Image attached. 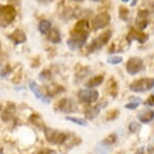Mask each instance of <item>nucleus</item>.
Masks as SVG:
<instances>
[{
  "label": "nucleus",
  "instance_id": "obj_1",
  "mask_svg": "<svg viewBox=\"0 0 154 154\" xmlns=\"http://www.w3.org/2000/svg\"><path fill=\"white\" fill-rule=\"evenodd\" d=\"M90 34L89 21L83 19L78 21L75 24L74 28L71 31L69 38L66 40V45L72 51H77L85 45Z\"/></svg>",
  "mask_w": 154,
  "mask_h": 154
},
{
  "label": "nucleus",
  "instance_id": "obj_2",
  "mask_svg": "<svg viewBox=\"0 0 154 154\" xmlns=\"http://www.w3.org/2000/svg\"><path fill=\"white\" fill-rule=\"evenodd\" d=\"M17 15L16 9L13 5L0 4V26L6 27L13 22Z\"/></svg>",
  "mask_w": 154,
  "mask_h": 154
},
{
  "label": "nucleus",
  "instance_id": "obj_3",
  "mask_svg": "<svg viewBox=\"0 0 154 154\" xmlns=\"http://www.w3.org/2000/svg\"><path fill=\"white\" fill-rule=\"evenodd\" d=\"M45 138L49 143L54 144V145H60L63 144V142H66L68 136L65 132H62L60 130L53 129V128L45 127Z\"/></svg>",
  "mask_w": 154,
  "mask_h": 154
},
{
  "label": "nucleus",
  "instance_id": "obj_4",
  "mask_svg": "<svg viewBox=\"0 0 154 154\" xmlns=\"http://www.w3.org/2000/svg\"><path fill=\"white\" fill-rule=\"evenodd\" d=\"M130 90L134 93H144L154 88V78H143L134 81L130 85Z\"/></svg>",
  "mask_w": 154,
  "mask_h": 154
},
{
  "label": "nucleus",
  "instance_id": "obj_5",
  "mask_svg": "<svg viewBox=\"0 0 154 154\" xmlns=\"http://www.w3.org/2000/svg\"><path fill=\"white\" fill-rule=\"evenodd\" d=\"M112 36V31L111 30H107L104 31L103 33H101L100 35L96 37L95 39H93V42L90 43V45L88 46V51L90 53L95 51H98L100 49L102 46H104L107 42H109L110 38Z\"/></svg>",
  "mask_w": 154,
  "mask_h": 154
},
{
  "label": "nucleus",
  "instance_id": "obj_6",
  "mask_svg": "<svg viewBox=\"0 0 154 154\" xmlns=\"http://www.w3.org/2000/svg\"><path fill=\"white\" fill-rule=\"evenodd\" d=\"M78 99L84 104L95 103L99 99V92L94 89H82L78 92Z\"/></svg>",
  "mask_w": 154,
  "mask_h": 154
},
{
  "label": "nucleus",
  "instance_id": "obj_7",
  "mask_svg": "<svg viewBox=\"0 0 154 154\" xmlns=\"http://www.w3.org/2000/svg\"><path fill=\"white\" fill-rule=\"evenodd\" d=\"M144 69V62L141 57H130L127 60L126 63V71L129 75H135L138 72H140L141 71H143Z\"/></svg>",
  "mask_w": 154,
  "mask_h": 154
},
{
  "label": "nucleus",
  "instance_id": "obj_8",
  "mask_svg": "<svg viewBox=\"0 0 154 154\" xmlns=\"http://www.w3.org/2000/svg\"><path fill=\"white\" fill-rule=\"evenodd\" d=\"M111 22V15L107 12H101L97 14L92 21V26L95 30L103 29L107 27Z\"/></svg>",
  "mask_w": 154,
  "mask_h": 154
},
{
  "label": "nucleus",
  "instance_id": "obj_9",
  "mask_svg": "<svg viewBox=\"0 0 154 154\" xmlns=\"http://www.w3.org/2000/svg\"><path fill=\"white\" fill-rule=\"evenodd\" d=\"M54 107H56V109L57 111H60L62 113H72V112L77 111V109H78L77 104H75L72 99H69V98H63L62 100H60Z\"/></svg>",
  "mask_w": 154,
  "mask_h": 154
},
{
  "label": "nucleus",
  "instance_id": "obj_10",
  "mask_svg": "<svg viewBox=\"0 0 154 154\" xmlns=\"http://www.w3.org/2000/svg\"><path fill=\"white\" fill-rule=\"evenodd\" d=\"M29 89L31 90V92L34 94V96H35L36 99H38V100L43 102V103H49V101H51V100H49V98L45 94H42V91H40L38 85H37L34 81H31V82H29Z\"/></svg>",
  "mask_w": 154,
  "mask_h": 154
},
{
  "label": "nucleus",
  "instance_id": "obj_11",
  "mask_svg": "<svg viewBox=\"0 0 154 154\" xmlns=\"http://www.w3.org/2000/svg\"><path fill=\"white\" fill-rule=\"evenodd\" d=\"M127 38L130 40H137V42L140 43H144L148 39V34L143 32L142 30L131 29L130 32L128 33Z\"/></svg>",
  "mask_w": 154,
  "mask_h": 154
},
{
  "label": "nucleus",
  "instance_id": "obj_12",
  "mask_svg": "<svg viewBox=\"0 0 154 154\" xmlns=\"http://www.w3.org/2000/svg\"><path fill=\"white\" fill-rule=\"evenodd\" d=\"M16 111V107L13 103H8L7 106L5 107V109L3 110L2 113V121L3 122H9L10 120H12V118L15 115Z\"/></svg>",
  "mask_w": 154,
  "mask_h": 154
},
{
  "label": "nucleus",
  "instance_id": "obj_13",
  "mask_svg": "<svg viewBox=\"0 0 154 154\" xmlns=\"http://www.w3.org/2000/svg\"><path fill=\"white\" fill-rule=\"evenodd\" d=\"M8 38L11 42H13L14 45H19V43H23L26 40V35L21 29H15L13 32L8 34Z\"/></svg>",
  "mask_w": 154,
  "mask_h": 154
},
{
  "label": "nucleus",
  "instance_id": "obj_14",
  "mask_svg": "<svg viewBox=\"0 0 154 154\" xmlns=\"http://www.w3.org/2000/svg\"><path fill=\"white\" fill-rule=\"evenodd\" d=\"M138 120L143 124H148L154 119V110L152 109H144L143 111L138 113Z\"/></svg>",
  "mask_w": 154,
  "mask_h": 154
},
{
  "label": "nucleus",
  "instance_id": "obj_15",
  "mask_svg": "<svg viewBox=\"0 0 154 154\" xmlns=\"http://www.w3.org/2000/svg\"><path fill=\"white\" fill-rule=\"evenodd\" d=\"M148 15H149V12H148L147 10H140L138 12L136 23H137V25L140 30H143L148 25V20H147Z\"/></svg>",
  "mask_w": 154,
  "mask_h": 154
},
{
  "label": "nucleus",
  "instance_id": "obj_16",
  "mask_svg": "<svg viewBox=\"0 0 154 154\" xmlns=\"http://www.w3.org/2000/svg\"><path fill=\"white\" fill-rule=\"evenodd\" d=\"M100 110H101V105L90 107V108L86 109V111H85L86 119H88V120H93V119H95L99 115V113H100Z\"/></svg>",
  "mask_w": 154,
  "mask_h": 154
},
{
  "label": "nucleus",
  "instance_id": "obj_17",
  "mask_svg": "<svg viewBox=\"0 0 154 154\" xmlns=\"http://www.w3.org/2000/svg\"><path fill=\"white\" fill-rule=\"evenodd\" d=\"M48 39L53 43H60L62 40V35L59 29L57 28H51L48 33Z\"/></svg>",
  "mask_w": 154,
  "mask_h": 154
},
{
  "label": "nucleus",
  "instance_id": "obj_18",
  "mask_svg": "<svg viewBox=\"0 0 154 154\" xmlns=\"http://www.w3.org/2000/svg\"><path fill=\"white\" fill-rule=\"evenodd\" d=\"M103 82H104V75H96L94 78H91V79L86 83V87L88 89H93V88H95V87L100 86Z\"/></svg>",
  "mask_w": 154,
  "mask_h": 154
},
{
  "label": "nucleus",
  "instance_id": "obj_19",
  "mask_svg": "<svg viewBox=\"0 0 154 154\" xmlns=\"http://www.w3.org/2000/svg\"><path fill=\"white\" fill-rule=\"evenodd\" d=\"M51 29V22L49 21V20L43 19L39 22L38 30L40 31V33H42V34L48 33Z\"/></svg>",
  "mask_w": 154,
  "mask_h": 154
},
{
  "label": "nucleus",
  "instance_id": "obj_20",
  "mask_svg": "<svg viewBox=\"0 0 154 154\" xmlns=\"http://www.w3.org/2000/svg\"><path fill=\"white\" fill-rule=\"evenodd\" d=\"M68 121H71L72 123L79 125V126H83V127H86L88 125V121L84 118H80V117H74V116H69V117L66 118Z\"/></svg>",
  "mask_w": 154,
  "mask_h": 154
},
{
  "label": "nucleus",
  "instance_id": "obj_21",
  "mask_svg": "<svg viewBox=\"0 0 154 154\" xmlns=\"http://www.w3.org/2000/svg\"><path fill=\"white\" fill-rule=\"evenodd\" d=\"M141 104V99L140 98H135L134 100L129 102L128 104H125L124 107L126 109H129V110H134L136 108H138Z\"/></svg>",
  "mask_w": 154,
  "mask_h": 154
},
{
  "label": "nucleus",
  "instance_id": "obj_22",
  "mask_svg": "<svg viewBox=\"0 0 154 154\" xmlns=\"http://www.w3.org/2000/svg\"><path fill=\"white\" fill-rule=\"evenodd\" d=\"M122 62H123V57L118 56V54L111 56L107 59V63H110V65H119V63H121Z\"/></svg>",
  "mask_w": 154,
  "mask_h": 154
},
{
  "label": "nucleus",
  "instance_id": "obj_23",
  "mask_svg": "<svg viewBox=\"0 0 154 154\" xmlns=\"http://www.w3.org/2000/svg\"><path fill=\"white\" fill-rule=\"evenodd\" d=\"M119 16L121 19L127 20L128 16H129V9L126 6H120L119 8Z\"/></svg>",
  "mask_w": 154,
  "mask_h": 154
},
{
  "label": "nucleus",
  "instance_id": "obj_24",
  "mask_svg": "<svg viewBox=\"0 0 154 154\" xmlns=\"http://www.w3.org/2000/svg\"><path fill=\"white\" fill-rule=\"evenodd\" d=\"M116 140H117V136H116L115 134H111V135H109L108 137L104 139L103 141H102V144H104V145H112V144H114Z\"/></svg>",
  "mask_w": 154,
  "mask_h": 154
},
{
  "label": "nucleus",
  "instance_id": "obj_25",
  "mask_svg": "<svg viewBox=\"0 0 154 154\" xmlns=\"http://www.w3.org/2000/svg\"><path fill=\"white\" fill-rule=\"evenodd\" d=\"M60 91H63V88L60 86H57V85H53L51 86V88H48V94H51V95H57Z\"/></svg>",
  "mask_w": 154,
  "mask_h": 154
},
{
  "label": "nucleus",
  "instance_id": "obj_26",
  "mask_svg": "<svg viewBox=\"0 0 154 154\" xmlns=\"http://www.w3.org/2000/svg\"><path fill=\"white\" fill-rule=\"evenodd\" d=\"M139 128H140V125H139L137 122H131V123L129 124V126H128V129H129V131L131 133L137 132L139 130Z\"/></svg>",
  "mask_w": 154,
  "mask_h": 154
},
{
  "label": "nucleus",
  "instance_id": "obj_27",
  "mask_svg": "<svg viewBox=\"0 0 154 154\" xmlns=\"http://www.w3.org/2000/svg\"><path fill=\"white\" fill-rule=\"evenodd\" d=\"M51 78V72L48 71V69H45V71H42L40 72L39 75V79L40 80H45V79H49Z\"/></svg>",
  "mask_w": 154,
  "mask_h": 154
},
{
  "label": "nucleus",
  "instance_id": "obj_28",
  "mask_svg": "<svg viewBox=\"0 0 154 154\" xmlns=\"http://www.w3.org/2000/svg\"><path fill=\"white\" fill-rule=\"evenodd\" d=\"M11 72H12V69H11V66L9 65H7L6 66H5V69H3V71L1 72L0 75H1V77H4V75H7L8 74H10Z\"/></svg>",
  "mask_w": 154,
  "mask_h": 154
},
{
  "label": "nucleus",
  "instance_id": "obj_29",
  "mask_svg": "<svg viewBox=\"0 0 154 154\" xmlns=\"http://www.w3.org/2000/svg\"><path fill=\"white\" fill-rule=\"evenodd\" d=\"M145 104L148 106H150V107H154V95H151L150 97L146 100Z\"/></svg>",
  "mask_w": 154,
  "mask_h": 154
},
{
  "label": "nucleus",
  "instance_id": "obj_30",
  "mask_svg": "<svg viewBox=\"0 0 154 154\" xmlns=\"http://www.w3.org/2000/svg\"><path fill=\"white\" fill-rule=\"evenodd\" d=\"M38 154H54V151L51 149H42V151H39Z\"/></svg>",
  "mask_w": 154,
  "mask_h": 154
},
{
  "label": "nucleus",
  "instance_id": "obj_31",
  "mask_svg": "<svg viewBox=\"0 0 154 154\" xmlns=\"http://www.w3.org/2000/svg\"><path fill=\"white\" fill-rule=\"evenodd\" d=\"M135 154H144V146L139 147L137 150H136Z\"/></svg>",
  "mask_w": 154,
  "mask_h": 154
},
{
  "label": "nucleus",
  "instance_id": "obj_32",
  "mask_svg": "<svg viewBox=\"0 0 154 154\" xmlns=\"http://www.w3.org/2000/svg\"><path fill=\"white\" fill-rule=\"evenodd\" d=\"M137 2H138V0H132V2H131V6H132V7L136 6V4H137Z\"/></svg>",
  "mask_w": 154,
  "mask_h": 154
},
{
  "label": "nucleus",
  "instance_id": "obj_33",
  "mask_svg": "<svg viewBox=\"0 0 154 154\" xmlns=\"http://www.w3.org/2000/svg\"><path fill=\"white\" fill-rule=\"evenodd\" d=\"M91 1H93V2H98V3H102V2L106 1V0H91Z\"/></svg>",
  "mask_w": 154,
  "mask_h": 154
},
{
  "label": "nucleus",
  "instance_id": "obj_34",
  "mask_svg": "<svg viewBox=\"0 0 154 154\" xmlns=\"http://www.w3.org/2000/svg\"><path fill=\"white\" fill-rule=\"evenodd\" d=\"M72 1H74V2H83L84 0H72Z\"/></svg>",
  "mask_w": 154,
  "mask_h": 154
},
{
  "label": "nucleus",
  "instance_id": "obj_35",
  "mask_svg": "<svg viewBox=\"0 0 154 154\" xmlns=\"http://www.w3.org/2000/svg\"><path fill=\"white\" fill-rule=\"evenodd\" d=\"M130 1V0H122V2H126V3H127V2H129Z\"/></svg>",
  "mask_w": 154,
  "mask_h": 154
},
{
  "label": "nucleus",
  "instance_id": "obj_36",
  "mask_svg": "<svg viewBox=\"0 0 154 154\" xmlns=\"http://www.w3.org/2000/svg\"><path fill=\"white\" fill-rule=\"evenodd\" d=\"M2 111V106H1V104H0V113H1Z\"/></svg>",
  "mask_w": 154,
  "mask_h": 154
}]
</instances>
